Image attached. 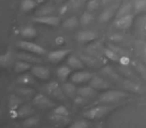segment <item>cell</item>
Listing matches in <instances>:
<instances>
[{
    "instance_id": "obj_21",
    "label": "cell",
    "mask_w": 146,
    "mask_h": 128,
    "mask_svg": "<svg viewBox=\"0 0 146 128\" xmlns=\"http://www.w3.org/2000/svg\"><path fill=\"white\" fill-rule=\"evenodd\" d=\"M62 88L64 90L65 95L67 96L68 99H74L75 96L77 95V91H78V87L76 86L75 83L73 82H63L62 83Z\"/></svg>"
},
{
    "instance_id": "obj_5",
    "label": "cell",
    "mask_w": 146,
    "mask_h": 128,
    "mask_svg": "<svg viewBox=\"0 0 146 128\" xmlns=\"http://www.w3.org/2000/svg\"><path fill=\"white\" fill-rule=\"evenodd\" d=\"M32 105L40 110H50V111L57 106L55 100L52 99L46 93L35 94L32 99Z\"/></svg>"
},
{
    "instance_id": "obj_41",
    "label": "cell",
    "mask_w": 146,
    "mask_h": 128,
    "mask_svg": "<svg viewBox=\"0 0 146 128\" xmlns=\"http://www.w3.org/2000/svg\"><path fill=\"white\" fill-rule=\"evenodd\" d=\"M73 102L75 104L76 106H86L87 104L90 103V100H88L87 98L83 97V96H80V95H76L75 98L73 99Z\"/></svg>"
},
{
    "instance_id": "obj_45",
    "label": "cell",
    "mask_w": 146,
    "mask_h": 128,
    "mask_svg": "<svg viewBox=\"0 0 146 128\" xmlns=\"http://www.w3.org/2000/svg\"><path fill=\"white\" fill-rule=\"evenodd\" d=\"M142 58H143L144 62L146 63V44L143 46V49H142Z\"/></svg>"
},
{
    "instance_id": "obj_27",
    "label": "cell",
    "mask_w": 146,
    "mask_h": 128,
    "mask_svg": "<svg viewBox=\"0 0 146 128\" xmlns=\"http://www.w3.org/2000/svg\"><path fill=\"white\" fill-rule=\"evenodd\" d=\"M16 83L18 84V85L32 86V85H35V84H36V80H35L34 75H33L31 72H30V74L24 72L22 75H20L18 78H17Z\"/></svg>"
},
{
    "instance_id": "obj_35",
    "label": "cell",
    "mask_w": 146,
    "mask_h": 128,
    "mask_svg": "<svg viewBox=\"0 0 146 128\" xmlns=\"http://www.w3.org/2000/svg\"><path fill=\"white\" fill-rule=\"evenodd\" d=\"M118 71H119V73L121 74L123 77L128 78V79L134 80L136 78V74L134 73L133 70H131L128 66H126V65H120Z\"/></svg>"
},
{
    "instance_id": "obj_8",
    "label": "cell",
    "mask_w": 146,
    "mask_h": 128,
    "mask_svg": "<svg viewBox=\"0 0 146 128\" xmlns=\"http://www.w3.org/2000/svg\"><path fill=\"white\" fill-rule=\"evenodd\" d=\"M89 85H91L93 88H95L97 91H105V90L111 89L112 84L108 79H106L104 76L94 75L92 79L89 81Z\"/></svg>"
},
{
    "instance_id": "obj_29",
    "label": "cell",
    "mask_w": 146,
    "mask_h": 128,
    "mask_svg": "<svg viewBox=\"0 0 146 128\" xmlns=\"http://www.w3.org/2000/svg\"><path fill=\"white\" fill-rule=\"evenodd\" d=\"M31 67H32V64L21 60V59H16V61L13 64V69L15 73H24L30 70Z\"/></svg>"
},
{
    "instance_id": "obj_31",
    "label": "cell",
    "mask_w": 146,
    "mask_h": 128,
    "mask_svg": "<svg viewBox=\"0 0 146 128\" xmlns=\"http://www.w3.org/2000/svg\"><path fill=\"white\" fill-rule=\"evenodd\" d=\"M37 3L34 0H21L20 2V10L24 13H29L33 11L37 7Z\"/></svg>"
},
{
    "instance_id": "obj_47",
    "label": "cell",
    "mask_w": 146,
    "mask_h": 128,
    "mask_svg": "<svg viewBox=\"0 0 146 128\" xmlns=\"http://www.w3.org/2000/svg\"><path fill=\"white\" fill-rule=\"evenodd\" d=\"M34 1H35V2H36L37 3V4H44V3L45 2H46V1H47V0H34Z\"/></svg>"
},
{
    "instance_id": "obj_15",
    "label": "cell",
    "mask_w": 146,
    "mask_h": 128,
    "mask_svg": "<svg viewBox=\"0 0 146 128\" xmlns=\"http://www.w3.org/2000/svg\"><path fill=\"white\" fill-rule=\"evenodd\" d=\"M97 39V34L92 30H82L76 34V41L80 44H89Z\"/></svg>"
},
{
    "instance_id": "obj_10",
    "label": "cell",
    "mask_w": 146,
    "mask_h": 128,
    "mask_svg": "<svg viewBox=\"0 0 146 128\" xmlns=\"http://www.w3.org/2000/svg\"><path fill=\"white\" fill-rule=\"evenodd\" d=\"M72 53L71 49H58V50H53L47 54V58L53 64H59L62 62L64 59H66L69 55Z\"/></svg>"
},
{
    "instance_id": "obj_1",
    "label": "cell",
    "mask_w": 146,
    "mask_h": 128,
    "mask_svg": "<svg viewBox=\"0 0 146 128\" xmlns=\"http://www.w3.org/2000/svg\"><path fill=\"white\" fill-rule=\"evenodd\" d=\"M125 103H118V104H94L87 107V109L82 113V116L84 118L91 120V121H98L106 116H108L110 113L116 110L118 107L123 105Z\"/></svg>"
},
{
    "instance_id": "obj_2",
    "label": "cell",
    "mask_w": 146,
    "mask_h": 128,
    "mask_svg": "<svg viewBox=\"0 0 146 128\" xmlns=\"http://www.w3.org/2000/svg\"><path fill=\"white\" fill-rule=\"evenodd\" d=\"M130 93L128 91L124 90H117V89H108L103 91L97 98L95 101L91 104H118V103H125V100L130 97ZM90 106V105H89ZM88 107V106H87Z\"/></svg>"
},
{
    "instance_id": "obj_43",
    "label": "cell",
    "mask_w": 146,
    "mask_h": 128,
    "mask_svg": "<svg viewBox=\"0 0 146 128\" xmlns=\"http://www.w3.org/2000/svg\"><path fill=\"white\" fill-rule=\"evenodd\" d=\"M82 2H84L83 0H69L68 5L71 8H78L79 6H81Z\"/></svg>"
},
{
    "instance_id": "obj_16",
    "label": "cell",
    "mask_w": 146,
    "mask_h": 128,
    "mask_svg": "<svg viewBox=\"0 0 146 128\" xmlns=\"http://www.w3.org/2000/svg\"><path fill=\"white\" fill-rule=\"evenodd\" d=\"M119 8L118 4H113L112 6H109L108 8H106L105 10H103L100 15L98 16V21L100 23H107L110 20H112L113 17L116 16V13Z\"/></svg>"
},
{
    "instance_id": "obj_22",
    "label": "cell",
    "mask_w": 146,
    "mask_h": 128,
    "mask_svg": "<svg viewBox=\"0 0 146 128\" xmlns=\"http://www.w3.org/2000/svg\"><path fill=\"white\" fill-rule=\"evenodd\" d=\"M123 88L128 92H131V93H141L142 89L137 83H136L134 80L128 79V78H124L121 82Z\"/></svg>"
},
{
    "instance_id": "obj_38",
    "label": "cell",
    "mask_w": 146,
    "mask_h": 128,
    "mask_svg": "<svg viewBox=\"0 0 146 128\" xmlns=\"http://www.w3.org/2000/svg\"><path fill=\"white\" fill-rule=\"evenodd\" d=\"M146 10V0H134L133 11L136 14L142 13Z\"/></svg>"
},
{
    "instance_id": "obj_3",
    "label": "cell",
    "mask_w": 146,
    "mask_h": 128,
    "mask_svg": "<svg viewBox=\"0 0 146 128\" xmlns=\"http://www.w3.org/2000/svg\"><path fill=\"white\" fill-rule=\"evenodd\" d=\"M44 92L48 96H50L55 101L66 102L68 100L67 96L65 95L64 90L62 88V84H60L56 80H51L48 84L44 86Z\"/></svg>"
},
{
    "instance_id": "obj_37",
    "label": "cell",
    "mask_w": 146,
    "mask_h": 128,
    "mask_svg": "<svg viewBox=\"0 0 146 128\" xmlns=\"http://www.w3.org/2000/svg\"><path fill=\"white\" fill-rule=\"evenodd\" d=\"M90 121H91V120L83 117V119L75 120L73 123H71L70 125H69V127L70 128H87V127H90V126H91Z\"/></svg>"
},
{
    "instance_id": "obj_11",
    "label": "cell",
    "mask_w": 146,
    "mask_h": 128,
    "mask_svg": "<svg viewBox=\"0 0 146 128\" xmlns=\"http://www.w3.org/2000/svg\"><path fill=\"white\" fill-rule=\"evenodd\" d=\"M30 72L34 75V77L36 79H39L41 81H46L50 78L51 72L50 69L48 67L44 65H41L40 63L39 64H34L32 65L30 69Z\"/></svg>"
},
{
    "instance_id": "obj_17",
    "label": "cell",
    "mask_w": 146,
    "mask_h": 128,
    "mask_svg": "<svg viewBox=\"0 0 146 128\" xmlns=\"http://www.w3.org/2000/svg\"><path fill=\"white\" fill-rule=\"evenodd\" d=\"M16 59H21V60H23V61H26V62L30 63L32 65L42 63V59L40 58L39 55H36L31 52H27V51H24V50L17 53Z\"/></svg>"
},
{
    "instance_id": "obj_39",
    "label": "cell",
    "mask_w": 146,
    "mask_h": 128,
    "mask_svg": "<svg viewBox=\"0 0 146 128\" xmlns=\"http://www.w3.org/2000/svg\"><path fill=\"white\" fill-rule=\"evenodd\" d=\"M101 4L102 3L100 0H88V1H86V10L90 11V12H94L99 8Z\"/></svg>"
},
{
    "instance_id": "obj_50",
    "label": "cell",
    "mask_w": 146,
    "mask_h": 128,
    "mask_svg": "<svg viewBox=\"0 0 146 128\" xmlns=\"http://www.w3.org/2000/svg\"><path fill=\"white\" fill-rule=\"evenodd\" d=\"M83 1H84V2H85V1H88V0H83Z\"/></svg>"
},
{
    "instance_id": "obj_25",
    "label": "cell",
    "mask_w": 146,
    "mask_h": 128,
    "mask_svg": "<svg viewBox=\"0 0 146 128\" xmlns=\"http://www.w3.org/2000/svg\"><path fill=\"white\" fill-rule=\"evenodd\" d=\"M80 25V19L76 15L68 17L62 22V28L65 30H74Z\"/></svg>"
},
{
    "instance_id": "obj_6",
    "label": "cell",
    "mask_w": 146,
    "mask_h": 128,
    "mask_svg": "<svg viewBox=\"0 0 146 128\" xmlns=\"http://www.w3.org/2000/svg\"><path fill=\"white\" fill-rule=\"evenodd\" d=\"M17 46H18V48H20L21 50L34 53V54L39 55V56H42V55L47 53L44 47H42L41 45L37 44V43H35V42H32V41H29V40H19L18 42H17Z\"/></svg>"
},
{
    "instance_id": "obj_36",
    "label": "cell",
    "mask_w": 146,
    "mask_h": 128,
    "mask_svg": "<svg viewBox=\"0 0 146 128\" xmlns=\"http://www.w3.org/2000/svg\"><path fill=\"white\" fill-rule=\"evenodd\" d=\"M93 21H94L93 12H90V11L86 10L85 12L82 13L81 17H80V24L83 25V26H87V25L91 24Z\"/></svg>"
},
{
    "instance_id": "obj_48",
    "label": "cell",
    "mask_w": 146,
    "mask_h": 128,
    "mask_svg": "<svg viewBox=\"0 0 146 128\" xmlns=\"http://www.w3.org/2000/svg\"><path fill=\"white\" fill-rule=\"evenodd\" d=\"M101 1V3L102 4H104V5H106V4H108V3H110L112 1V0H100Z\"/></svg>"
},
{
    "instance_id": "obj_13",
    "label": "cell",
    "mask_w": 146,
    "mask_h": 128,
    "mask_svg": "<svg viewBox=\"0 0 146 128\" xmlns=\"http://www.w3.org/2000/svg\"><path fill=\"white\" fill-rule=\"evenodd\" d=\"M134 22V15L132 13L127 15H124L121 17H117L114 20V25L116 28L120 29V30H127L132 26Z\"/></svg>"
},
{
    "instance_id": "obj_24",
    "label": "cell",
    "mask_w": 146,
    "mask_h": 128,
    "mask_svg": "<svg viewBox=\"0 0 146 128\" xmlns=\"http://www.w3.org/2000/svg\"><path fill=\"white\" fill-rule=\"evenodd\" d=\"M34 113V109H33L32 105L23 103L20 107L17 109L16 111V118H20V119H25V118L32 116Z\"/></svg>"
},
{
    "instance_id": "obj_34",
    "label": "cell",
    "mask_w": 146,
    "mask_h": 128,
    "mask_svg": "<svg viewBox=\"0 0 146 128\" xmlns=\"http://www.w3.org/2000/svg\"><path fill=\"white\" fill-rule=\"evenodd\" d=\"M55 7L52 5H43L36 11V16H44V15H53L55 13Z\"/></svg>"
},
{
    "instance_id": "obj_4",
    "label": "cell",
    "mask_w": 146,
    "mask_h": 128,
    "mask_svg": "<svg viewBox=\"0 0 146 128\" xmlns=\"http://www.w3.org/2000/svg\"><path fill=\"white\" fill-rule=\"evenodd\" d=\"M49 119L56 125H67L70 121L69 110L64 105H57L51 110Z\"/></svg>"
},
{
    "instance_id": "obj_7",
    "label": "cell",
    "mask_w": 146,
    "mask_h": 128,
    "mask_svg": "<svg viewBox=\"0 0 146 128\" xmlns=\"http://www.w3.org/2000/svg\"><path fill=\"white\" fill-rule=\"evenodd\" d=\"M95 74L88 71V70L81 69V70H77L76 72L71 74L69 80L75 84H85V83H89V81L92 79V77Z\"/></svg>"
},
{
    "instance_id": "obj_44",
    "label": "cell",
    "mask_w": 146,
    "mask_h": 128,
    "mask_svg": "<svg viewBox=\"0 0 146 128\" xmlns=\"http://www.w3.org/2000/svg\"><path fill=\"white\" fill-rule=\"evenodd\" d=\"M140 27H141V31L142 33H144V34H146V17H144V18H142V20L140 21Z\"/></svg>"
},
{
    "instance_id": "obj_42",
    "label": "cell",
    "mask_w": 146,
    "mask_h": 128,
    "mask_svg": "<svg viewBox=\"0 0 146 128\" xmlns=\"http://www.w3.org/2000/svg\"><path fill=\"white\" fill-rule=\"evenodd\" d=\"M132 64H133L134 67L136 68V70H137L138 72H140V73H141L143 76L144 75L146 76V68H145V66H144V64L139 63V62H135V61H133V62H132Z\"/></svg>"
},
{
    "instance_id": "obj_30",
    "label": "cell",
    "mask_w": 146,
    "mask_h": 128,
    "mask_svg": "<svg viewBox=\"0 0 146 128\" xmlns=\"http://www.w3.org/2000/svg\"><path fill=\"white\" fill-rule=\"evenodd\" d=\"M103 54H104V56H105L106 59L112 61V62H117V63L120 62L121 56H120V55L118 54L117 52H115L113 49L110 48L109 46H108V47H104Z\"/></svg>"
},
{
    "instance_id": "obj_20",
    "label": "cell",
    "mask_w": 146,
    "mask_h": 128,
    "mask_svg": "<svg viewBox=\"0 0 146 128\" xmlns=\"http://www.w3.org/2000/svg\"><path fill=\"white\" fill-rule=\"evenodd\" d=\"M71 74H72V68L68 64L67 65H61L56 69V76L58 78L59 82H61V83L68 81V79H70Z\"/></svg>"
},
{
    "instance_id": "obj_14",
    "label": "cell",
    "mask_w": 146,
    "mask_h": 128,
    "mask_svg": "<svg viewBox=\"0 0 146 128\" xmlns=\"http://www.w3.org/2000/svg\"><path fill=\"white\" fill-rule=\"evenodd\" d=\"M79 56L83 60L84 64L89 68H93V69L100 68V66L104 64L103 60H101V59L97 58V57L93 56L91 54H88V53H81Z\"/></svg>"
},
{
    "instance_id": "obj_28",
    "label": "cell",
    "mask_w": 146,
    "mask_h": 128,
    "mask_svg": "<svg viewBox=\"0 0 146 128\" xmlns=\"http://www.w3.org/2000/svg\"><path fill=\"white\" fill-rule=\"evenodd\" d=\"M14 62V54L10 49L6 50L0 56V63H1L2 67H9L10 65H13Z\"/></svg>"
},
{
    "instance_id": "obj_12",
    "label": "cell",
    "mask_w": 146,
    "mask_h": 128,
    "mask_svg": "<svg viewBox=\"0 0 146 128\" xmlns=\"http://www.w3.org/2000/svg\"><path fill=\"white\" fill-rule=\"evenodd\" d=\"M100 74L102 76L108 79L109 81H113V82H119L121 83L123 78L121 77V74L119 73V71H116L114 68H112L111 66L106 65L103 68L100 69Z\"/></svg>"
},
{
    "instance_id": "obj_40",
    "label": "cell",
    "mask_w": 146,
    "mask_h": 128,
    "mask_svg": "<svg viewBox=\"0 0 146 128\" xmlns=\"http://www.w3.org/2000/svg\"><path fill=\"white\" fill-rule=\"evenodd\" d=\"M38 123H39V118L32 115V116H29V117L25 118L22 125L24 126V127H34V126L38 125Z\"/></svg>"
},
{
    "instance_id": "obj_33",
    "label": "cell",
    "mask_w": 146,
    "mask_h": 128,
    "mask_svg": "<svg viewBox=\"0 0 146 128\" xmlns=\"http://www.w3.org/2000/svg\"><path fill=\"white\" fill-rule=\"evenodd\" d=\"M132 11H133V3H130V2L124 3V4L119 6V8H118V10H117V13H116L115 18L130 14V13H132Z\"/></svg>"
},
{
    "instance_id": "obj_26",
    "label": "cell",
    "mask_w": 146,
    "mask_h": 128,
    "mask_svg": "<svg viewBox=\"0 0 146 128\" xmlns=\"http://www.w3.org/2000/svg\"><path fill=\"white\" fill-rule=\"evenodd\" d=\"M15 93L17 95L21 96L23 99H29V98L34 97L35 91L34 89L30 87V86H25V85H20L15 89Z\"/></svg>"
},
{
    "instance_id": "obj_19",
    "label": "cell",
    "mask_w": 146,
    "mask_h": 128,
    "mask_svg": "<svg viewBox=\"0 0 146 128\" xmlns=\"http://www.w3.org/2000/svg\"><path fill=\"white\" fill-rule=\"evenodd\" d=\"M67 64L70 66L72 69L74 70H81L85 68V64H84L83 60L81 59V57L79 55L72 54L71 53L68 57H67Z\"/></svg>"
},
{
    "instance_id": "obj_18",
    "label": "cell",
    "mask_w": 146,
    "mask_h": 128,
    "mask_svg": "<svg viewBox=\"0 0 146 128\" xmlns=\"http://www.w3.org/2000/svg\"><path fill=\"white\" fill-rule=\"evenodd\" d=\"M77 94L80 96L87 98L88 100L91 101L92 99H95L97 97V90L95 88H93L91 85H82L80 87H78Z\"/></svg>"
},
{
    "instance_id": "obj_23",
    "label": "cell",
    "mask_w": 146,
    "mask_h": 128,
    "mask_svg": "<svg viewBox=\"0 0 146 128\" xmlns=\"http://www.w3.org/2000/svg\"><path fill=\"white\" fill-rule=\"evenodd\" d=\"M24 100L21 96L17 95L16 93L12 94L9 99V108H10V111L11 113H14L15 117H16V111L23 103H24Z\"/></svg>"
},
{
    "instance_id": "obj_46",
    "label": "cell",
    "mask_w": 146,
    "mask_h": 128,
    "mask_svg": "<svg viewBox=\"0 0 146 128\" xmlns=\"http://www.w3.org/2000/svg\"><path fill=\"white\" fill-rule=\"evenodd\" d=\"M55 42L58 45L62 44V43H64V38H63V37H57V38L55 39Z\"/></svg>"
},
{
    "instance_id": "obj_9",
    "label": "cell",
    "mask_w": 146,
    "mask_h": 128,
    "mask_svg": "<svg viewBox=\"0 0 146 128\" xmlns=\"http://www.w3.org/2000/svg\"><path fill=\"white\" fill-rule=\"evenodd\" d=\"M32 21L37 24L45 25L49 27H56L61 23V18L56 15H44V16H35Z\"/></svg>"
},
{
    "instance_id": "obj_49",
    "label": "cell",
    "mask_w": 146,
    "mask_h": 128,
    "mask_svg": "<svg viewBox=\"0 0 146 128\" xmlns=\"http://www.w3.org/2000/svg\"><path fill=\"white\" fill-rule=\"evenodd\" d=\"M53 1H54L55 3H63V2H65V1H66V0H53Z\"/></svg>"
},
{
    "instance_id": "obj_32",
    "label": "cell",
    "mask_w": 146,
    "mask_h": 128,
    "mask_svg": "<svg viewBox=\"0 0 146 128\" xmlns=\"http://www.w3.org/2000/svg\"><path fill=\"white\" fill-rule=\"evenodd\" d=\"M20 36L24 39H33L37 36V30L33 26H25L20 30Z\"/></svg>"
}]
</instances>
